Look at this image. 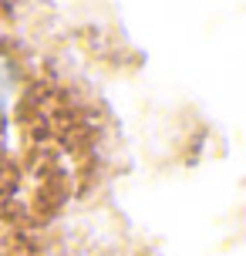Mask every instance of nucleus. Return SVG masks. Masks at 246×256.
<instances>
[{
	"instance_id": "f257e3e1",
	"label": "nucleus",
	"mask_w": 246,
	"mask_h": 256,
	"mask_svg": "<svg viewBox=\"0 0 246 256\" xmlns=\"http://www.w3.org/2000/svg\"><path fill=\"white\" fill-rule=\"evenodd\" d=\"M10 88H14V71H10V64L0 58V112H4V104L10 98Z\"/></svg>"
}]
</instances>
